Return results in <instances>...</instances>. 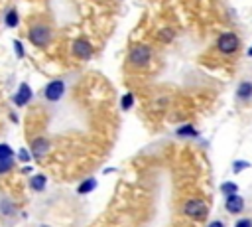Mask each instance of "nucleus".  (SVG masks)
<instances>
[{
  "instance_id": "f257e3e1",
  "label": "nucleus",
  "mask_w": 252,
  "mask_h": 227,
  "mask_svg": "<svg viewBox=\"0 0 252 227\" xmlns=\"http://www.w3.org/2000/svg\"><path fill=\"white\" fill-rule=\"evenodd\" d=\"M154 57V49L146 43H134L128 49V63L134 67H146Z\"/></svg>"
},
{
  "instance_id": "f03ea898",
  "label": "nucleus",
  "mask_w": 252,
  "mask_h": 227,
  "mask_svg": "<svg viewBox=\"0 0 252 227\" xmlns=\"http://www.w3.org/2000/svg\"><path fill=\"white\" fill-rule=\"evenodd\" d=\"M28 38L35 47H45L51 41V28L43 22H35L28 30Z\"/></svg>"
},
{
  "instance_id": "7ed1b4c3",
  "label": "nucleus",
  "mask_w": 252,
  "mask_h": 227,
  "mask_svg": "<svg viewBox=\"0 0 252 227\" xmlns=\"http://www.w3.org/2000/svg\"><path fill=\"white\" fill-rule=\"evenodd\" d=\"M240 47V38L234 32H222L217 38V51H220L222 55H232L236 53Z\"/></svg>"
},
{
  "instance_id": "20e7f679",
  "label": "nucleus",
  "mask_w": 252,
  "mask_h": 227,
  "mask_svg": "<svg viewBox=\"0 0 252 227\" xmlns=\"http://www.w3.org/2000/svg\"><path fill=\"white\" fill-rule=\"evenodd\" d=\"M65 91H67V83H65V79L57 77V79H51V81L43 87L41 93H43V99H45L47 103H59V101L63 99Z\"/></svg>"
},
{
  "instance_id": "39448f33",
  "label": "nucleus",
  "mask_w": 252,
  "mask_h": 227,
  "mask_svg": "<svg viewBox=\"0 0 252 227\" xmlns=\"http://www.w3.org/2000/svg\"><path fill=\"white\" fill-rule=\"evenodd\" d=\"M183 213L187 217H191V219L201 221V219H205L209 215V205L201 197H191V199H187L183 203Z\"/></svg>"
},
{
  "instance_id": "423d86ee",
  "label": "nucleus",
  "mask_w": 252,
  "mask_h": 227,
  "mask_svg": "<svg viewBox=\"0 0 252 227\" xmlns=\"http://www.w3.org/2000/svg\"><path fill=\"white\" fill-rule=\"evenodd\" d=\"M71 53H73L77 59H81V61H89V59L93 57L94 49H93V43H91L89 39H75V41L71 43Z\"/></svg>"
},
{
  "instance_id": "0eeeda50",
  "label": "nucleus",
  "mask_w": 252,
  "mask_h": 227,
  "mask_svg": "<svg viewBox=\"0 0 252 227\" xmlns=\"http://www.w3.org/2000/svg\"><path fill=\"white\" fill-rule=\"evenodd\" d=\"M32 99H33V89L28 85V83H20L18 85V89H16V93L12 95V103L16 105V107H26L28 103H32Z\"/></svg>"
},
{
  "instance_id": "6e6552de",
  "label": "nucleus",
  "mask_w": 252,
  "mask_h": 227,
  "mask_svg": "<svg viewBox=\"0 0 252 227\" xmlns=\"http://www.w3.org/2000/svg\"><path fill=\"white\" fill-rule=\"evenodd\" d=\"M244 197L242 195H238V193H230V195H226L224 197V209L230 213V215H238V213H242L244 211Z\"/></svg>"
},
{
  "instance_id": "1a4fd4ad",
  "label": "nucleus",
  "mask_w": 252,
  "mask_h": 227,
  "mask_svg": "<svg viewBox=\"0 0 252 227\" xmlns=\"http://www.w3.org/2000/svg\"><path fill=\"white\" fill-rule=\"evenodd\" d=\"M49 140L45 138V136H37L33 142H32V146H30V152H32V158H35V160H41L47 152H49Z\"/></svg>"
},
{
  "instance_id": "9d476101",
  "label": "nucleus",
  "mask_w": 252,
  "mask_h": 227,
  "mask_svg": "<svg viewBox=\"0 0 252 227\" xmlns=\"http://www.w3.org/2000/svg\"><path fill=\"white\" fill-rule=\"evenodd\" d=\"M236 99L242 101V103L252 101V81L250 79H242L236 85Z\"/></svg>"
},
{
  "instance_id": "9b49d317",
  "label": "nucleus",
  "mask_w": 252,
  "mask_h": 227,
  "mask_svg": "<svg viewBox=\"0 0 252 227\" xmlns=\"http://www.w3.org/2000/svg\"><path fill=\"white\" fill-rule=\"evenodd\" d=\"M28 186L33 191H43L45 186H47V176L45 174H32L30 180H28Z\"/></svg>"
},
{
  "instance_id": "f8f14e48",
  "label": "nucleus",
  "mask_w": 252,
  "mask_h": 227,
  "mask_svg": "<svg viewBox=\"0 0 252 227\" xmlns=\"http://www.w3.org/2000/svg\"><path fill=\"white\" fill-rule=\"evenodd\" d=\"M0 215L2 217H14L16 215V203L6 195L0 197Z\"/></svg>"
},
{
  "instance_id": "ddd939ff",
  "label": "nucleus",
  "mask_w": 252,
  "mask_h": 227,
  "mask_svg": "<svg viewBox=\"0 0 252 227\" xmlns=\"http://www.w3.org/2000/svg\"><path fill=\"white\" fill-rule=\"evenodd\" d=\"M175 136H179V138H197V136H199V130H197L193 124L187 122V124L175 128Z\"/></svg>"
},
{
  "instance_id": "4468645a",
  "label": "nucleus",
  "mask_w": 252,
  "mask_h": 227,
  "mask_svg": "<svg viewBox=\"0 0 252 227\" xmlns=\"http://www.w3.org/2000/svg\"><path fill=\"white\" fill-rule=\"evenodd\" d=\"M96 178H87V180H83L79 186H77V193L79 195H85V193H91V191H94L96 189Z\"/></svg>"
},
{
  "instance_id": "2eb2a0df",
  "label": "nucleus",
  "mask_w": 252,
  "mask_h": 227,
  "mask_svg": "<svg viewBox=\"0 0 252 227\" xmlns=\"http://www.w3.org/2000/svg\"><path fill=\"white\" fill-rule=\"evenodd\" d=\"M4 24H6V28H16V26L20 24V14H18L16 8L6 10V14H4Z\"/></svg>"
},
{
  "instance_id": "dca6fc26",
  "label": "nucleus",
  "mask_w": 252,
  "mask_h": 227,
  "mask_svg": "<svg viewBox=\"0 0 252 227\" xmlns=\"http://www.w3.org/2000/svg\"><path fill=\"white\" fill-rule=\"evenodd\" d=\"M134 101H136V97H134V93H124L122 97H120V109L122 111H130L132 107H134Z\"/></svg>"
},
{
  "instance_id": "f3484780",
  "label": "nucleus",
  "mask_w": 252,
  "mask_h": 227,
  "mask_svg": "<svg viewBox=\"0 0 252 227\" xmlns=\"http://www.w3.org/2000/svg\"><path fill=\"white\" fill-rule=\"evenodd\" d=\"M220 191H222L224 197H226V195H230V193H238V186H236L234 182H222V184H220Z\"/></svg>"
},
{
  "instance_id": "a211bd4d",
  "label": "nucleus",
  "mask_w": 252,
  "mask_h": 227,
  "mask_svg": "<svg viewBox=\"0 0 252 227\" xmlns=\"http://www.w3.org/2000/svg\"><path fill=\"white\" fill-rule=\"evenodd\" d=\"M250 166H252V164H250L248 160H234V162H232V172H234V174H240L242 170H246V168H250Z\"/></svg>"
},
{
  "instance_id": "6ab92c4d",
  "label": "nucleus",
  "mask_w": 252,
  "mask_h": 227,
  "mask_svg": "<svg viewBox=\"0 0 252 227\" xmlns=\"http://www.w3.org/2000/svg\"><path fill=\"white\" fill-rule=\"evenodd\" d=\"M12 166H14V156H10V158H0V174L10 172Z\"/></svg>"
},
{
  "instance_id": "aec40b11",
  "label": "nucleus",
  "mask_w": 252,
  "mask_h": 227,
  "mask_svg": "<svg viewBox=\"0 0 252 227\" xmlns=\"http://www.w3.org/2000/svg\"><path fill=\"white\" fill-rule=\"evenodd\" d=\"M16 156H18V160H20L22 164H28V162L32 160V152H30V148H24V146L18 150V154H16Z\"/></svg>"
},
{
  "instance_id": "412c9836",
  "label": "nucleus",
  "mask_w": 252,
  "mask_h": 227,
  "mask_svg": "<svg viewBox=\"0 0 252 227\" xmlns=\"http://www.w3.org/2000/svg\"><path fill=\"white\" fill-rule=\"evenodd\" d=\"M10 156H14V148L6 142H0V158H10Z\"/></svg>"
},
{
  "instance_id": "4be33fe9",
  "label": "nucleus",
  "mask_w": 252,
  "mask_h": 227,
  "mask_svg": "<svg viewBox=\"0 0 252 227\" xmlns=\"http://www.w3.org/2000/svg\"><path fill=\"white\" fill-rule=\"evenodd\" d=\"M12 43H14V51H16V55L22 59V57H24V53H26V51H24V45H22V41H20V39H14Z\"/></svg>"
},
{
  "instance_id": "5701e85b",
  "label": "nucleus",
  "mask_w": 252,
  "mask_h": 227,
  "mask_svg": "<svg viewBox=\"0 0 252 227\" xmlns=\"http://www.w3.org/2000/svg\"><path fill=\"white\" fill-rule=\"evenodd\" d=\"M234 227H252V219H250V217H240V219L234 223Z\"/></svg>"
},
{
  "instance_id": "b1692460",
  "label": "nucleus",
  "mask_w": 252,
  "mask_h": 227,
  "mask_svg": "<svg viewBox=\"0 0 252 227\" xmlns=\"http://www.w3.org/2000/svg\"><path fill=\"white\" fill-rule=\"evenodd\" d=\"M207 227H226V225H224V221H220V219H213Z\"/></svg>"
},
{
  "instance_id": "393cba45",
  "label": "nucleus",
  "mask_w": 252,
  "mask_h": 227,
  "mask_svg": "<svg viewBox=\"0 0 252 227\" xmlns=\"http://www.w3.org/2000/svg\"><path fill=\"white\" fill-rule=\"evenodd\" d=\"M32 170H33V168H32V166H28V164L22 168V172H24V174H32Z\"/></svg>"
},
{
  "instance_id": "a878e982",
  "label": "nucleus",
  "mask_w": 252,
  "mask_h": 227,
  "mask_svg": "<svg viewBox=\"0 0 252 227\" xmlns=\"http://www.w3.org/2000/svg\"><path fill=\"white\" fill-rule=\"evenodd\" d=\"M246 55H248V57H252V45L248 47V51H246Z\"/></svg>"
},
{
  "instance_id": "bb28decb",
  "label": "nucleus",
  "mask_w": 252,
  "mask_h": 227,
  "mask_svg": "<svg viewBox=\"0 0 252 227\" xmlns=\"http://www.w3.org/2000/svg\"><path fill=\"white\" fill-rule=\"evenodd\" d=\"M39 227H51V225H45V223H43V225H39Z\"/></svg>"
}]
</instances>
